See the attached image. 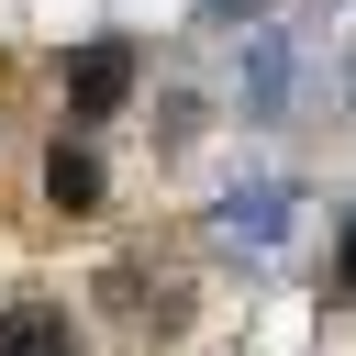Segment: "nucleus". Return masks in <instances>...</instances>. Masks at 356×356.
<instances>
[{
  "label": "nucleus",
  "instance_id": "1",
  "mask_svg": "<svg viewBox=\"0 0 356 356\" xmlns=\"http://www.w3.org/2000/svg\"><path fill=\"white\" fill-rule=\"evenodd\" d=\"M122 89H134V44H78L67 56V100L78 111H122Z\"/></svg>",
  "mask_w": 356,
  "mask_h": 356
},
{
  "label": "nucleus",
  "instance_id": "2",
  "mask_svg": "<svg viewBox=\"0 0 356 356\" xmlns=\"http://www.w3.org/2000/svg\"><path fill=\"white\" fill-rule=\"evenodd\" d=\"M0 356H78V323L56 300H11L0 312Z\"/></svg>",
  "mask_w": 356,
  "mask_h": 356
},
{
  "label": "nucleus",
  "instance_id": "3",
  "mask_svg": "<svg viewBox=\"0 0 356 356\" xmlns=\"http://www.w3.org/2000/svg\"><path fill=\"white\" fill-rule=\"evenodd\" d=\"M44 211H67V222L100 211V156H89V145H56V156H44Z\"/></svg>",
  "mask_w": 356,
  "mask_h": 356
},
{
  "label": "nucleus",
  "instance_id": "4",
  "mask_svg": "<svg viewBox=\"0 0 356 356\" xmlns=\"http://www.w3.org/2000/svg\"><path fill=\"white\" fill-rule=\"evenodd\" d=\"M334 278H345V289H356V222H345V245H334Z\"/></svg>",
  "mask_w": 356,
  "mask_h": 356
},
{
  "label": "nucleus",
  "instance_id": "5",
  "mask_svg": "<svg viewBox=\"0 0 356 356\" xmlns=\"http://www.w3.org/2000/svg\"><path fill=\"white\" fill-rule=\"evenodd\" d=\"M200 11H222V22H234V11H256V0H200Z\"/></svg>",
  "mask_w": 356,
  "mask_h": 356
}]
</instances>
